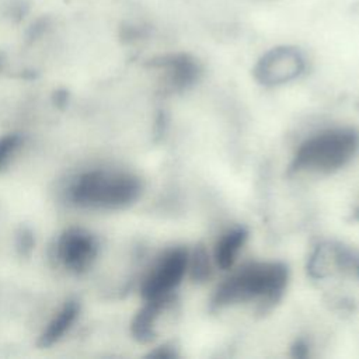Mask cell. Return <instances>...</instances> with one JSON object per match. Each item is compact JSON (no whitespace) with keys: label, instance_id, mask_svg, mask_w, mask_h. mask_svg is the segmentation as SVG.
Here are the masks:
<instances>
[{"label":"cell","instance_id":"obj_1","mask_svg":"<svg viewBox=\"0 0 359 359\" xmlns=\"http://www.w3.org/2000/svg\"><path fill=\"white\" fill-rule=\"evenodd\" d=\"M287 283V269L279 262H248L236 269L219 283L213 294L217 307L275 303Z\"/></svg>","mask_w":359,"mask_h":359},{"label":"cell","instance_id":"obj_2","mask_svg":"<svg viewBox=\"0 0 359 359\" xmlns=\"http://www.w3.org/2000/svg\"><path fill=\"white\" fill-rule=\"evenodd\" d=\"M142 192V182L133 172L121 168H91L80 172L67 188L72 203L95 210L122 209Z\"/></svg>","mask_w":359,"mask_h":359},{"label":"cell","instance_id":"obj_3","mask_svg":"<svg viewBox=\"0 0 359 359\" xmlns=\"http://www.w3.org/2000/svg\"><path fill=\"white\" fill-rule=\"evenodd\" d=\"M359 150V132L351 126H328L304 137L296 147L292 170L331 174L349 164Z\"/></svg>","mask_w":359,"mask_h":359},{"label":"cell","instance_id":"obj_4","mask_svg":"<svg viewBox=\"0 0 359 359\" xmlns=\"http://www.w3.org/2000/svg\"><path fill=\"white\" fill-rule=\"evenodd\" d=\"M189 251L185 247H170L161 251L146 269L140 280L144 302H172L181 282L188 275Z\"/></svg>","mask_w":359,"mask_h":359},{"label":"cell","instance_id":"obj_5","mask_svg":"<svg viewBox=\"0 0 359 359\" xmlns=\"http://www.w3.org/2000/svg\"><path fill=\"white\" fill-rule=\"evenodd\" d=\"M304 70L302 53L290 46H278L266 52L255 66V77L266 86L294 80Z\"/></svg>","mask_w":359,"mask_h":359},{"label":"cell","instance_id":"obj_6","mask_svg":"<svg viewBox=\"0 0 359 359\" xmlns=\"http://www.w3.org/2000/svg\"><path fill=\"white\" fill-rule=\"evenodd\" d=\"M98 254L97 238L77 227L66 230L57 240L56 257L60 264L76 273L87 271Z\"/></svg>","mask_w":359,"mask_h":359},{"label":"cell","instance_id":"obj_7","mask_svg":"<svg viewBox=\"0 0 359 359\" xmlns=\"http://www.w3.org/2000/svg\"><path fill=\"white\" fill-rule=\"evenodd\" d=\"M164 86L171 91H182L191 87L199 77L198 62L184 53L164 56L157 62Z\"/></svg>","mask_w":359,"mask_h":359},{"label":"cell","instance_id":"obj_8","mask_svg":"<svg viewBox=\"0 0 359 359\" xmlns=\"http://www.w3.org/2000/svg\"><path fill=\"white\" fill-rule=\"evenodd\" d=\"M358 259L349 254L341 245L337 244H323L310 258L309 269L313 276L325 278L337 272H344L345 269L353 266L356 268Z\"/></svg>","mask_w":359,"mask_h":359},{"label":"cell","instance_id":"obj_9","mask_svg":"<svg viewBox=\"0 0 359 359\" xmlns=\"http://www.w3.org/2000/svg\"><path fill=\"white\" fill-rule=\"evenodd\" d=\"M248 233L241 226H234L223 231L213 247L212 259L220 271H230L234 268L237 258L247 241Z\"/></svg>","mask_w":359,"mask_h":359},{"label":"cell","instance_id":"obj_10","mask_svg":"<svg viewBox=\"0 0 359 359\" xmlns=\"http://www.w3.org/2000/svg\"><path fill=\"white\" fill-rule=\"evenodd\" d=\"M77 313H79V306L76 302L66 303L60 309V311L53 317V320L48 324L46 330L41 335V345L49 346L55 344L59 338H62L74 323Z\"/></svg>","mask_w":359,"mask_h":359},{"label":"cell","instance_id":"obj_11","mask_svg":"<svg viewBox=\"0 0 359 359\" xmlns=\"http://www.w3.org/2000/svg\"><path fill=\"white\" fill-rule=\"evenodd\" d=\"M18 144H20L18 135L13 133V135H6L0 137V168H3L10 161Z\"/></svg>","mask_w":359,"mask_h":359},{"label":"cell","instance_id":"obj_12","mask_svg":"<svg viewBox=\"0 0 359 359\" xmlns=\"http://www.w3.org/2000/svg\"><path fill=\"white\" fill-rule=\"evenodd\" d=\"M8 11L13 17L20 18L28 11V6L22 0H15V1H11V4L8 6Z\"/></svg>","mask_w":359,"mask_h":359},{"label":"cell","instance_id":"obj_13","mask_svg":"<svg viewBox=\"0 0 359 359\" xmlns=\"http://www.w3.org/2000/svg\"><path fill=\"white\" fill-rule=\"evenodd\" d=\"M353 216H355V219L359 220V201H358V205H356L355 209H353Z\"/></svg>","mask_w":359,"mask_h":359},{"label":"cell","instance_id":"obj_14","mask_svg":"<svg viewBox=\"0 0 359 359\" xmlns=\"http://www.w3.org/2000/svg\"><path fill=\"white\" fill-rule=\"evenodd\" d=\"M356 271L359 272V259H358V264H356Z\"/></svg>","mask_w":359,"mask_h":359}]
</instances>
